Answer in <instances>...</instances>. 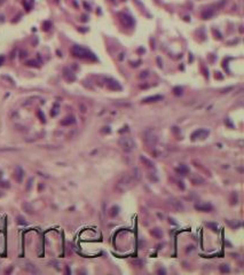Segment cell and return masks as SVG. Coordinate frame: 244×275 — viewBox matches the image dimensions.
I'll return each mask as SVG.
<instances>
[{
  "mask_svg": "<svg viewBox=\"0 0 244 275\" xmlns=\"http://www.w3.org/2000/svg\"><path fill=\"white\" fill-rule=\"evenodd\" d=\"M134 182H135V179L133 178L132 174H124L122 178L117 181V184H116V189H117L118 192L124 193V192H126V190H129V189H131V188L133 187V185H134Z\"/></svg>",
  "mask_w": 244,
  "mask_h": 275,
  "instance_id": "1",
  "label": "cell"
},
{
  "mask_svg": "<svg viewBox=\"0 0 244 275\" xmlns=\"http://www.w3.org/2000/svg\"><path fill=\"white\" fill-rule=\"evenodd\" d=\"M72 54L79 58H86V60H95L94 54L88 49L84 48L82 46H73L72 47Z\"/></svg>",
  "mask_w": 244,
  "mask_h": 275,
  "instance_id": "2",
  "label": "cell"
},
{
  "mask_svg": "<svg viewBox=\"0 0 244 275\" xmlns=\"http://www.w3.org/2000/svg\"><path fill=\"white\" fill-rule=\"evenodd\" d=\"M119 146L122 147V149L124 151H127L129 153V151H132L135 148V142L129 136H123V138H121V140H119Z\"/></svg>",
  "mask_w": 244,
  "mask_h": 275,
  "instance_id": "3",
  "label": "cell"
},
{
  "mask_svg": "<svg viewBox=\"0 0 244 275\" xmlns=\"http://www.w3.org/2000/svg\"><path fill=\"white\" fill-rule=\"evenodd\" d=\"M207 135H209V131H206V130H198V131L194 132L192 138H193V140H196V139H205Z\"/></svg>",
  "mask_w": 244,
  "mask_h": 275,
  "instance_id": "4",
  "label": "cell"
},
{
  "mask_svg": "<svg viewBox=\"0 0 244 275\" xmlns=\"http://www.w3.org/2000/svg\"><path fill=\"white\" fill-rule=\"evenodd\" d=\"M195 209H196V210H198V211L207 212L212 209V205L209 204V203H198V204L195 205Z\"/></svg>",
  "mask_w": 244,
  "mask_h": 275,
  "instance_id": "5",
  "label": "cell"
},
{
  "mask_svg": "<svg viewBox=\"0 0 244 275\" xmlns=\"http://www.w3.org/2000/svg\"><path fill=\"white\" fill-rule=\"evenodd\" d=\"M170 204L172 205V208L175 209V210H183V205L181 202L177 201V199H171L170 201Z\"/></svg>",
  "mask_w": 244,
  "mask_h": 275,
  "instance_id": "6",
  "label": "cell"
},
{
  "mask_svg": "<svg viewBox=\"0 0 244 275\" xmlns=\"http://www.w3.org/2000/svg\"><path fill=\"white\" fill-rule=\"evenodd\" d=\"M151 235H154L156 238H161L163 236V232L159 228H154V229L151 230Z\"/></svg>",
  "mask_w": 244,
  "mask_h": 275,
  "instance_id": "7",
  "label": "cell"
},
{
  "mask_svg": "<svg viewBox=\"0 0 244 275\" xmlns=\"http://www.w3.org/2000/svg\"><path fill=\"white\" fill-rule=\"evenodd\" d=\"M75 123V118L71 116V117H67L65 121H62V125H70V124H73Z\"/></svg>",
  "mask_w": 244,
  "mask_h": 275,
  "instance_id": "8",
  "label": "cell"
},
{
  "mask_svg": "<svg viewBox=\"0 0 244 275\" xmlns=\"http://www.w3.org/2000/svg\"><path fill=\"white\" fill-rule=\"evenodd\" d=\"M163 97L162 96H159V95H157V96H151V97H147V99H144L143 100V102H154V101H156V100H162Z\"/></svg>",
  "mask_w": 244,
  "mask_h": 275,
  "instance_id": "9",
  "label": "cell"
},
{
  "mask_svg": "<svg viewBox=\"0 0 244 275\" xmlns=\"http://www.w3.org/2000/svg\"><path fill=\"white\" fill-rule=\"evenodd\" d=\"M22 178H23V171H22L21 167H17V170H16V179H17V181H22Z\"/></svg>",
  "mask_w": 244,
  "mask_h": 275,
  "instance_id": "10",
  "label": "cell"
},
{
  "mask_svg": "<svg viewBox=\"0 0 244 275\" xmlns=\"http://www.w3.org/2000/svg\"><path fill=\"white\" fill-rule=\"evenodd\" d=\"M177 171H178V172H180L181 174H187V173L189 172V170H188V169H187L185 165H181L179 169H177Z\"/></svg>",
  "mask_w": 244,
  "mask_h": 275,
  "instance_id": "11",
  "label": "cell"
},
{
  "mask_svg": "<svg viewBox=\"0 0 244 275\" xmlns=\"http://www.w3.org/2000/svg\"><path fill=\"white\" fill-rule=\"evenodd\" d=\"M111 211H112L111 213H110V214H111V217H116V216L118 214V211H119V208H118V206H114V208L111 209Z\"/></svg>",
  "mask_w": 244,
  "mask_h": 275,
  "instance_id": "12",
  "label": "cell"
},
{
  "mask_svg": "<svg viewBox=\"0 0 244 275\" xmlns=\"http://www.w3.org/2000/svg\"><path fill=\"white\" fill-rule=\"evenodd\" d=\"M206 226H207V227H210V228H211V229H213V230L218 229V224H214V223H207V224H206Z\"/></svg>",
  "mask_w": 244,
  "mask_h": 275,
  "instance_id": "13",
  "label": "cell"
},
{
  "mask_svg": "<svg viewBox=\"0 0 244 275\" xmlns=\"http://www.w3.org/2000/svg\"><path fill=\"white\" fill-rule=\"evenodd\" d=\"M220 271H221L222 273H226V272L228 273V272H229V267H228L227 265H221V266H220Z\"/></svg>",
  "mask_w": 244,
  "mask_h": 275,
  "instance_id": "14",
  "label": "cell"
},
{
  "mask_svg": "<svg viewBox=\"0 0 244 275\" xmlns=\"http://www.w3.org/2000/svg\"><path fill=\"white\" fill-rule=\"evenodd\" d=\"M141 160H142V162H144V163L147 164V166H154V164H153L150 160H148L147 158H144V157H141Z\"/></svg>",
  "mask_w": 244,
  "mask_h": 275,
  "instance_id": "15",
  "label": "cell"
},
{
  "mask_svg": "<svg viewBox=\"0 0 244 275\" xmlns=\"http://www.w3.org/2000/svg\"><path fill=\"white\" fill-rule=\"evenodd\" d=\"M134 264H135V265H141L142 262H134Z\"/></svg>",
  "mask_w": 244,
  "mask_h": 275,
  "instance_id": "16",
  "label": "cell"
},
{
  "mask_svg": "<svg viewBox=\"0 0 244 275\" xmlns=\"http://www.w3.org/2000/svg\"><path fill=\"white\" fill-rule=\"evenodd\" d=\"M2 61H4V58H2V56H1V58H0V63H1V62H2Z\"/></svg>",
  "mask_w": 244,
  "mask_h": 275,
  "instance_id": "17",
  "label": "cell"
}]
</instances>
